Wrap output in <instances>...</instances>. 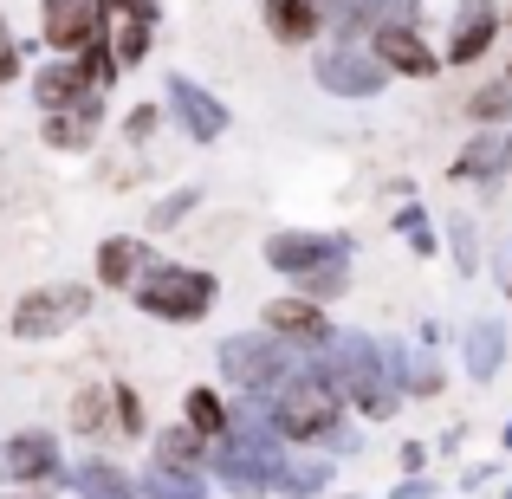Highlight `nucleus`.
<instances>
[{
	"mask_svg": "<svg viewBox=\"0 0 512 499\" xmlns=\"http://www.w3.org/2000/svg\"><path fill=\"white\" fill-rule=\"evenodd\" d=\"M221 370H227L234 389H247V396L266 402L292 370H299V357H292L279 337H227V344H221Z\"/></svg>",
	"mask_w": 512,
	"mask_h": 499,
	"instance_id": "39448f33",
	"label": "nucleus"
},
{
	"mask_svg": "<svg viewBox=\"0 0 512 499\" xmlns=\"http://www.w3.org/2000/svg\"><path fill=\"white\" fill-rule=\"evenodd\" d=\"M474 117H480V124H506V117H512V85L474 91Z\"/></svg>",
	"mask_w": 512,
	"mask_h": 499,
	"instance_id": "a878e982",
	"label": "nucleus"
},
{
	"mask_svg": "<svg viewBox=\"0 0 512 499\" xmlns=\"http://www.w3.org/2000/svg\"><path fill=\"white\" fill-rule=\"evenodd\" d=\"M428 493H435V487H428V480H402V487L389 493V499H428Z\"/></svg>",
	"mask_w": 512,
	"mask_h": 499,
	"instance_id": "f704fd0d",
	"label": "nucleus"
},
{
	"mask_svg": "<svg viewBox=\"0 0 512 499\" xmlns=\"http://www.w3.org/2000/svg\"><path fill=\"white\" fill-rule=\"evenodd\" d=\"M318 85L331 98H376L383 91V65H376V52L331 46V52H318Z\"/></svg>",
	"mask_w": 512,
	"mask_h": 499,
	"instance_id": "1a4fd4ad",
	"label": "nucleus"
},
{
	"mask_svg": "<svg viewBox=\"0 0 512 499\" xmlns=\"http://www.w3.org/2000/svg\"><path fill=\"white\" fill-rule=\"evenodd\" d=\"M169 111H175V124H182L195 143H214L227 130V104L214 98V91H201L195 78H169Z\"/></svg>",
	"mask_w": 512,
	"mask_h": 499,
	"instance_id": "9b49d317",
	"label": "nucleus"
},
{
	"mask_svg": "<svg viewBox=\"0 0 512 499\" xmlns=\"http://www.w3.org/2000/svg\"><path fill=\"white\" fill-rule=\"evenodd\" d=\"M72 422H78V428H85V435H91V428H98V422H104V389H91V396H78V409H72Z\"/></svg>",
	"mask_w": 512,
	"mask_h": 499,
	"instance_id": "c756f323",
	"label": "nucleus"
},
{
	"mask_svg": "<svg viewBox=\"0 0 512 499\" xmlns=\"http://www.w3.org/2000/svg\"><path fill=\"white\" fill-rule=\"evenodd\" d=\"M506 499H512V487H506Z\"/></svg>",
	"mask_w": 512,
	"mask_h": 499,
	"instance_id": "58836bf2",
	"label": "nucleus"
},
{
	"mask_svg": "<svg viewBox=\"0 0 512 499\" xmlns=\"http://www.w3.org/2000/svg\"><path fill=\"white\" fill-rule=\"evenodd\" d=\"M13 72H20V46H13V33L0 26V78H13Z\"/></svg>",
	"mask_w": 512,
	"mask_h": 499,
	"instance_id": "7c9ffc66",
	"label": "nucleus"
},
{
	"mask_svg": "<svg viewBox=\"0 0 512 499\" xmlns=\"http://www.w3.org/2000/svg\"><path fill=\"white\" fill-rule=\"evenodd\" d=\"M137 266H143L137 240H104V247H98V279H104V286H130Z\"/></svg>",
	"mask_w": 512,
	"mask_h": 499,
	"instance_id": "412c9836",
	"label": "nucleus"
},
{
	"mask_svg": "<svg viewBox=\"0 0 512 499\" xmlns=\"http://www.w3.org/2000/svg\"><path fill=\"white\" fill-rule=\"evenodd\" d=\"M506 78H512V65H506Z\"/></svg>",
	"mask_w": 512,
	"mask_h": 499,
	"instance_id": "4c0bfd02",
	"label": "nucleus"
},
{
	"mask_svg": "<svg viewBox=\"0 0 512 499\" xmlns=\"http://www.w3.org/2000/svg\"><path fill=\"white\" fill-rule=\"evenodd\" d=\"M188 428H195L201 441H221L227 428H234V415H227V402L214 396V389H188Z\"/></svg>",
	"mask_w": 512,
	"mask_h": 499,
	"instance_id": "6ab92c4d",
	"label": "nucleus"
},
{
	"mask_svg": "<svg viewBox=\"0 0 512 499\" xmlns=\"http://www.w3.org/2000/svg\"><path fill=\"white\" fill-rule=\"evenodd\" d=\"M7 474L13 480H52V474H59V441L39 435V428H33V435H13L7 441Z\"/></svg>",
	"mask_w": 512,
	"mask_h": 499,
	"instance_id": "dca6fc26",
	"label": "nucleus"
},
{
	"mask_svg": "<svg viewBox=\"0 0 512 499\" xmlns=\"http://www.w3.org/2000/svg\"><path fill=\"white\" fill-rule=\"evenodd\" d=\"M376 65H383V72H402V78H435L441 72V59L428 52V39L415 33L409 20L376 26Z\"/></svg>",
	"mask_w": 512,
	"mask_h": 499,
	"instance_id": "9d476101",
	"label": "nucleus"
},
{
	"mask_svg": "<svg viewBox=\"0 0 512 499\" xmlns=\"http://www.w3.org/2000/svg\"><path fill=\"white\" fill-rule=\"evenodd\" d=\"M266 409H273V435L279 441H338V448H350L338 435L344 402H338V389H331V376L318 370V357L299 363V370L266 396Z\"/></svg>",
	"mask_w": 512,
	"mask_h": 499,
	"instance_id": "f257e3e1",
	"label": "nucleus"
},
{
	"mask_svg": "<svg viewBox=\"0 0 512 499\" xmlns=\"http://www.w3.org/2000/svg\"><path fill=\"white\" fill-rule=\"evenodd\" d=\"M143 493H150V499H208L201 474H182V467H163V461L143 474Z\"/></svg>",
	"mask_w": 512,
	"mask_h": 499,
	"instance_id": "4be33fe9",
	"label": "nucleus"
},
{
	"mask_svg": "<svg viewBox=\"0 0 512 499\" xmlns=\"http://www.w3.org/2000/svg\"><path fill=\"white\" fill-rule=\"evenodd\" d=\"M91 130H98V111H52L46 117L52 150H91Z\"/></svg>",
	"mask_w": 512,
	"mask_h": 499,
	"instance_id": "aec40b11",
	"label": "nucleus"
},
{
	"mask_svg": "<svg viewBox=\"0 0 512 499\" xmlns=\"http://www.w3.org/2000/svg\"><path fill=\"white\" fill-rule=\"evenodd\" d=\"M500 33V0H461L454 13V39H448V65H474Z\"/></svg>",
	"mask_w": 512,
	"mask_h": 499,
	"instance_id": "f8f14e48",
	"label": "nucleus"
},
{
	"mask_svg": "<svg viewBox=\"0 0 512 499\" xmlns=\"http://www.w3.org/2000/svg\"><path fill=\"white\" fill-rule=\"evenodd\" d=\"M85 312H91L85 286H39V292H26V299L13 305V337H59Z\"/></svg>",
	"mask_w": 512,
	"mask_h": 499,
	"instance_id": "0eeeda50",
	"label": "nucleus"
},
{
	"mask_svg": "<svg viewBox=\"0 0 512 499\" xmlns=\"http://www.w3.org/2000/svg\"><path fill=\"white\" fill-rule=\"evenodd\" d=\"M156 461H163V467H182V474H195V467H201V435H195V428H169Z\"/></svg>",
	"mask_w": 512,
	"mask_h": 499,
	"instance_id": "b1692460",
	"label": "nucleus"
},
{
	"mask_svg": "<svg viewBox=\"0 0 512 499\" xmlns=\"http://www.w3.org/2000/svg\"><path fill=\"white\" fill-rule=\"evenodd\" d=\"M266 266L305 279V273H325V266H350V240L344 234H273L266 240Z\"/></svg>",
	"mask_w": 512,
	"mask_h": 499,
	"instance_id": "6e6552de",
	"label": "nucleus"
},
{
	"mask_svg": "<svg viewBox=\"0 0 512 499\" xmlns=\"http://www.w3.org/2000/svg\"><path fill=\"white\" fill-rule=\"evenodd\" d=\"M325 480H331V461H286L279 493H325Z\"/></svg>",
	"mask_w": 512,
	"mask_h": 499,
	"instance_id": "393cba45",
	"label": "nucleus"
},
{
	"mask_svg": "<svg viewBox=\"0 0 512 499\" xmlns=\"http://www.w3.org/2000/svg\"><path fill=\"white\" fill-rule=\"evenodd\" d=\"M396 234L409 240L415 253H435V234H428V214H422V208H402V214H396Z\"/></svg>",
	"mask_w": 512,
	"mask_h": 499,
	"instance_id": "cd10ccee",
	"label": "nucleus"
},
{
	"mask_svg": "<svg viewBox=\"0 0 512 499\" xmlns=\"http://www.w3.org/2000/svg\"><path fill=\"white\" fill-rule=\"evenodd\" d=\"M500 448H506V454H512V422H506V435H500Z\"/></svg>",
	"mask_w": 512,
	"mask_h": 499,
	"instance_id": "c9c22d12",
	"label": "nucleus"
},
{
	"mask_svg": "<svg viewBox=\"0 0 512 499\" xmlns=\"http://www.w3.org/2000/svg\"><path fill=\"white\" fill-rule=\"evenodd\" d=\"M299 286H305V299H312V305H318V299H338V292L350 286V266H325V273H305Z\"/></svg>",
	"mask_w": 512,
	"mask_h": 499,
	"instance_id": "bb28decb",
	"label": "nucleus"
},
{
	"mask_svg": "<svg viewBox=\"0 0 512 499\" xmlns=\"http://www.w3.org/2000/svg\"><path fill=\"white\" fill-rule=\"evenodd\" d=\"M454 253H461V266H474V227L454 221Z\"/></svg>",
	"mask_w": 512,
	"mask_h": 499,
	"instance_id": "2f4dec72",
	"label": "nucleus"
},
{
	"mask_svg": "<svg viewBox=\"0 0 512 499\" xmlns=\"http://www.w3.org/2000/svg\"><path fill=\"white\" fill-rule=\"evenodd\" d=\"M150 130H156V111H150V104H143V111H130V137L143 143V137H150Z\"/></svg>",
	"mask_w": 512,
	"mask_h": 499,
	"instance_id": "72a5a7b5",
	"label": "nucleus"
},
{
	"mask_svg": "<svg viewBox=\"0 0 512 499\" xmlns=\"http://www.w3.org/2000/svg\"><path fill=\"white\" fill-rule=\"evenodd\" d=\"M188 208H195V188H182V195H169V201H163V208H156V214H150V221H156V234H163V227H175V221H182V214H188Z\"/></svg>",
	"mask_w": 512,
	"mask_h": 499,
	"instance_id": "c85d7f7f",
	"label": "nucleus"
},
{
	"mask_svg": "<svg viewBox=\"0 0 512 499\" xmlns=\"http://www.w3.org/2000/svg\"><path fill=\"white\" fill-rule=\"evenodd\" d=\"M78 487H85L91 499H137V493H130V474L111 467V461H85V467H78Z\"/></svg>",
	"mask_w": 512,
	"mask_h": 499,
	"instance_id": "5701e85b",
	"label": "nucleus"
},
{
	"mask_svg": "<svg viewBox=\"0 0 512 499\" xmlns=\"http://www.w3.org/2000/svg\"><path fill=\"white\" fill-rule=\"evenodd\" d=\"M214 292H221L214 273H195V266H156V273L137 286V305L150 318H169V325H195V318H208Z\"/></svg>",
	"mask_w": 512,
	"mask_h": 499,
	"instance_id": "20e7f679",
	"label": "nucleus"
},
{
	"mask_svg": "<svg viewBox=\"0 0 512 499\" xmlns=\"http://www.w3.org/2000/svg\"><path fill=\"white\" fill-rule=\"evenodd\" d=\"M312 357H318V370L331 376V389H344L370 422L396 415V383H389V370H383V344H376V337L331 331V344H318Z\"/></svg>",
	"mask_w": 512,
	"mask_h": 499,
	"instance_id": "f03ea898",
	"label": "nucleus"
},
{
	"mask_svg": "<svg viewBox=\"0 0 512 499\" xmlns=\"http://www.w3.org/2000/svg\"><path fill=\"white\" fill-rule=\"evenodd\" d=\"M46 39L59 52L98 46V0H46Z\"/></svg>",
	"mask_w": 512,
	"mask_h": 499,
	"instance_id": "2eb2a0df",
	"label": "nucleus"
},
{
	"mask_svg": "<svg viewBox=\"0 0 512 499\" xmlns=\"http://www.w3.org/2000/svg\"><path fill=\"white\" fill-rule=\"evenodd\" d=\"M266 331H273L279 344H305V350L331 344V325H325V312H318L312 299H273L266 305Z\"/></svg>",
	"mask_w": 512,
	"mask_h": 499,
	"instance_id": "ddd939ff",
	"label": "nucleus"
},
{
	"mask_svg": "<svg viewBox=\"0 0 512 499\" xmlns=\"http://www.w3.org/2000/svg\"><path fill=\"white\" fill-rule=\"evenodd\" d=\"M13 499H46V493H13Z\"/></svg>",
	"mask_w": 512,
	"mask_h": 499,
	"instance_id": "e433bc0d",
	"label": "nucleus"
},
{
	"mask_svg": "<svg viewBox=\"0 0 512 499\" xmlns=\"http://www.w3.org/2000/svg\"><path fill=\"white\" fill-rule=\"evenodd\" d=\"M318 20H325V0H273V7H266V26H273V39H286V46L312 39Z\"/></svg>",
	"mask_w": 512,
	"mask_h": 499,
	"instance_id": "f3484780",
	"label": "nucleus"
},
{
	"mask_svg": "<svg viewBox=\"0 0 512 499\" xmlns=\"http://www.w3.org/2000/svg\"><path fill=\"white\" fill-rule=\"evenodd\" d=\"M506 169H512V124L480 130V137L454 156V182H500Z\"/></svg>",
	"mask_w": 512,
	"mask_h": 499,
	"instance_id": "4468645a",
	"label": "nucleus"
},
{
	"mask_svg": "<svg viewBox=\"0 0 512 499\" xmlns=\"http://www.w3.org/2000/svg\"><path fill=\"white\" fill-rule=\"evenodd\" d=\"M286 441L273 435V428H227L221 448H214V474H221V487L234 493H279V480H286Z\"/></svg>",
	"mask_w": 512,
	"mask_h": 499,
	"instance_id": "7ed1b4c3",
	"label": "nucleus"
},
{
	"mask_svg": "<svg viewBox=\"0 0 512 499\" xmlns=\"http://www.w3.org/2000/svg\"><path fill=\"white\" fill-rule=\"evenodd\" d=\"M117 415H124V428H143V409H137V396H130V389H117Z\"/></svg>",
	"mask_w": 512,
	"mask_h": 499,
	"instance_id": "473e14b6",
	"label": "nucleus"
},
{
	"mask_svg": "<svg viewBox=\"0 0 512 499\" xmlns=\"http://www.w3.org/2000/svg\"><path fill=\"white\" fill-rule=\"evenodd\" d=\"M156 20H163L156 0H98V39L111 46L117 65H137L143 52H150Z\"/></svg>",
	"mask_w": 512,
	"mask_h": 499,
	"instance_id": "423d86ee",
	"label": "nucleus"
},
{
	"mask_svg": "<svg viewBox=\"0 0 512 499\" xmlns=\"http://www.w3.org/2000/svg\"><path fill=\"white\" fill-rule=\"evenodd\" d=\"M500 363H506V331L493 325V318H480V325L467 331V376H474V383H493Z\"/></svg>",
	"mask_w": 512,
	"mask_h": 499,
	"instance_id": "a211bd4d",
	"label": "nucleus"
}]
</instances>
